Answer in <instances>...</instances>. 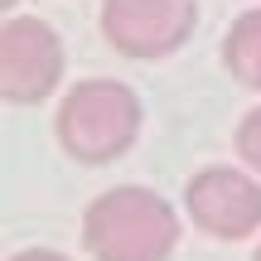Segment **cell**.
<instances>
[{
  "mask_svg": "<svg viewBox=\"0 0 261 261\" xmlns=\"http://www.w3.org/2000/svg\"><path fill=\"white\" fill-rule=\"evenodd\" d=\"M256 261H261V247H256Z\"/></svg>",
  "mask_w": 261,
  "mask_h": 261,
  "instance_id": "9",
  "label": "cell"
},
{
  "mask_svg": "<svg viewBox=\"0 0 261 261\" xmlns=\"http://www.w3.org/2000/svg\"><path fill=\"white\" fill-rule=\"evenodd\" d=\"M10 261H68V256H58V252H44V247H34V252H19V256H10Z\"/></svg>",
  "mask_w": 261,
  "mask_h": 261,
  "instance_id": "8",
  "label": "cell"
},
{
  "mask_svg": "<svg viewBox=\"0 0 261 261\" xmlns=\"http://www.w3.org/2000/svg\"><path fill=\"white\" fill-rule=\"evenodd\" d=\"M63 77V44L44 19H5L0 29V92L5 102L29 107L44 102Z\"/></svg>",
  "mask_w": 261,
  "mask_h": 261,
  "instance_id": "4",
  "label": "cell"
},
{
  "mask_svg": "<svg viewBox=\"0 0 261 261\" xmlns=\"http://www.w3.org/2000/svg\"><path fill=\"white\" fill-rule=\"evenodd\" d=\"M58 140L73 160L83 165H107L126 155L140 130V102L126 83H77L58 107Z\"/></svg>",
  "mask_w": 261,
  "mask_h": 261,
  "instance_id": "2",
  "label": "cell"
},
{
  "mask_svg": "<svg viewBox=\"0 0 261 261\" xmlns=\"http://www.w3.org/2000/svg\"><path fill=\"white\" fill-rule=\"evenodd\" d=\"M237 155L261 174V107L252 116H242V126H237Z\"/></svg>",
  "mask_w": 261,
  "mask_h": 261,
  "instance_id": "7",
  "label": "cell"
},
{
  "mask_svg": "<svg viewBox=\"0 0 261 261\" xmlns=\"http://www.w3.org/2000/svg\"><path fill=\"white\" fill-rule=\"evenodd\" d=\"M198 5L194 0H107L102 34L126 58H165L194 34Z\"/></svg>",
  "mask_w": 261,
  "mask_h": 261,
  "instance_id": "3",
  "label": "cell"
},
{
  "mask_svg": "<svg viewBox=\"0 0 261 261\" xmlns=\"http://www.w3.org/2000/svg\"><path fill=\"white\" fill-rule=\"evenodd\" d=\"M5 5H15V0H5Z\"/></svg>",
  "mask_w": 261,
  "mask_h": 261,
  "instance_id": "10",
  "label": "cell"
},
{
  "mask_svg": "<svg viewBox=\"0 0 261 261\" xmlns=\"http://www.w3.org/2000/svg\"><path fill=\"white\" fill-rule=\"evenodd\" d=\"M184 208L208 237H252L261 227V184L247 179L242 169H198L184 189Z\"/></svg>",
  "mask_w": 261,
  "mask_h": 261,
  "instance_id": "5",
  "label": "cell"
},
{
  "mask_svg": "<svg viewBox=\"0 0 261 261\" xmlns=\"http://www.w3.org/2000/svg\"><path fill=\"white\" fill-rule=\"evenodd\" d=\"M223 63L237 83L261 87V10H247L223 39Z\"/></svg>",
  "mask_w": 261,
  "mask_h": 261,
  "instance_id": "6",
  "label": "cell"
},
{
  "mask_svg": "<svg viewBox=\"0 0 261 261\" xmlns=\"http://www.w3.org/2000/svg\"><path fill=\"white\" fill-rule=\"evenodd\" d=\"M179 242V218L155 189L121 184L83 213V247L92 261H165Z\"/></svg>",
  "mask_w": 261,
  "mask_h": 261,
  "instance_id": "1",
  "label": "cell"
}]
</instances>
